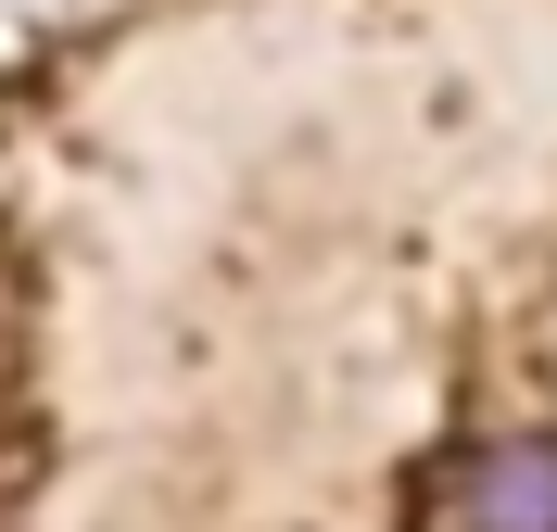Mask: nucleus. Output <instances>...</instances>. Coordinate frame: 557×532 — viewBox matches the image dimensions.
<instances>
[{
	"mask_svg": "<svg viewBox=\"0 0 557 532\" xmlns=\"http://www.w3.org/2000/svg\"><path fill=\"white\" fill-rule=\"evenodd\" d=\"M431 532H557V431H494L431 482Z\"/></svg>",
	"mask_w": 557,
	"mask_h": 532,
	"instance_id": "f257e3e1",
	"label": "nucleus"
}]
</instances>
